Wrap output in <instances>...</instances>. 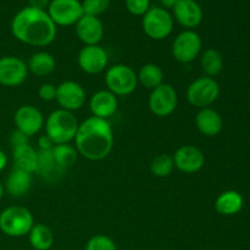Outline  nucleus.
I'll list each match as a JSON object with an SVG mask.
<instances>
[{"label":"nucleus","instance_id":"obj_7","mask_svg":"<svg viewBox=\"0 0 250 250\" xmlns=\"http://www.w3.org/2000/svg\"><path fill=\"white\" fill-rule=\"evenodd\" d=\"M220 95V85L215 78L199 77L193 81L187 88L186 98L192 106L197 109L210 107Z\"/></svg>","mask_w":250,"mask_h":250},{"label":"nucleus","instance_id":"obj_4","mask_svg":"<svg viewBox=\"0 0 250 250\" xmlns=\"http://www.w3.org/2000/svg\"><path fill=\"white\" fill-rule=\"evenodd\" d=\"M33 225V215L24 207L12 205L0 212V231L11 238L28 236Z\"/></svg>","mask_w":250,"mask_h":250},{"label":"nucleus","instance_id":"obj_38","mask_svg":"<svg viewBox=\"0 0 250 250\" xmlns=\"http://www.w3.org/2000/svg\"><path fill=\"white\" fill-rule=\"evenodd\" d=\"M6 165H7V156L6 154L0 149V171L4 170V168L6 167Z\"/></svg>","mask_w":250,"mask_h":250},{"label":"nucleus","instance_id":"obj_33","mask_svg":"<svg viewBox=\"0 0 250 250\" xmlns=\"http://www.w3.org/2000/svg\"><path fill=\"white\" fill-rule=\"evenodd\" d=\"M38 95L43 102H53L56 99V85L53 83H43L39 87Z\"/></svg>","mask_w":250,"mask_h":250},{"label":"nucleus","instance_id":"obj_39","mask_svg":"<svg viewBox=\"0 0 250 250\" xmlns=\"http://www.w3.org/2000/svg\"><path fill=\"white\" fill-rule=\"evenodd\" d=\"M4 193H5V188H4V185H2V183L0 182V200H1V198L4 197Z\"/></svg>","mask_w":250,"mask_h":250},{"label":"nucleus","instance_id":"obj_32","mask_svg":"<svg viewBox=\"0 0 250 250\" xmlns=\"http://www.w3.org/2000/svg\"><path fill=\"white\" fill-rule=\"evenodd\" d=\"M127 11L133 16L143 17L150 9V0H125Z\"/></svg>","mask_w":250,"mask_h":250},{"label":"nucleus","instance_id":"obj_35","mask_svg":"<svg viewBox=\"0 0 250 250\" xmlns=\"http://www.w3.org/2000/svg\"><path fill=\"white\" fill-rule=\"evenodd\" d=\"M54 146H55V144L53 143V141H51L50 138H49L48 136H46V134H44V136H42V137H39V139H38V150H53V148H54Z\"/></svg>","mask_w":250,"mask_h":250},{"label":"nucleus","instance_id":"obj_12","mask_svg":"<svg viewBox=\"0 0 250 250\" xmlns=\"http://www.w3.org/2000/svg\"><path fill=\"white\" fill-rule=\"evenodd\" d=\"M28 67L22 59L7 55L0 58V84L4 87H19L28 77Z\"/></svg>","mask_w":250,"mask_h":250},{"label":"nucleus","instance_id":"obj_18","mask_svg":"<svg viewBox=\"0 0 250 250\" xmlns=\"http://www.w3.org/2000/svg\"><path fill=\"white\" fill-rule=\"evenodd\" d=\"M89 109L92 112V116L98 117V119L109 120L110 117L116 114L117 109H119V99L110 90H98L90 97Z\"/></svg>","mask_w":250,"mask_h":250},{"label":"nucleus","instance_id":"obj_23","mask_svg":"<svg viewBox=\"0 0 250 250\" xmlns=\"http://www.w3.org/2000/svg\"><path fill=\"white\" fill-rule=\"evenodd\" d=\"M29 72L38 77H46L51 75L56 68V60L50 53L46 51H37L29 58L27 62Z\"/></svg>","mask_w":250,"mask_h":250},{"label":"nucleus","instance_id":"obj_15","mask_svg":"<svg viewBox=\"0 0 250 250\" xmlns=\"http://www.w3.org/2000/svg\"><path fill=\"white\" fill-rule=\"evenodd\" d=\"M14 124L17 131L22 132L27 137H32L43 128L45 120L38 107L27 104L21 105L15 111Z\"/></svg>","mask_w":250,"mask_h":250},{"label":"nucleus","instance_id":"obj_6","mask_svg":"<svg viewBox=\"0 0 250 250\" xmlns=\"http://www.w3.org/2000/svg\"><path fill=\"white\" fill-rule=\"evenodd\" d=\"M172 14L161 6H154L142 17V27L149 38L154 41H163L166 39L173 31Z\"/></svg>","mask_w":250,"mask_h":250},{"label":"nucleus","instance_id":"obj_30","mask_svg":"<svg viewBox=\"0 0 250 250\" xmlns=\"http://www.w3.org/2000/svg\"><path fill=\"white\" fill-rule=\"evenodd\" d=\"M85 250H117V246L112 238L105 234H95L85 243Z\"/></svg>","mask_w":250,"mask_h":250},{"label":"nucleus","instance_id":"obj_34","mask_svg":"<svg viewBox=\"0 0 250 250\" xmlns=\"http://www.w3.org/2000/svg\"><path fill=\"white\" fill-rule=\"evenodd\" d=\"M28 138L29 137H27L26 134H23L22 132L15 129V131L11 133V137H10V143H11L12 148H15V146L28 144Z\"/></svg>","mask_w":250,"mask_h":250},{"label":"nucleus","instance_id":"obj_29","mask_svg":"<svg viewBox=\"0 0 250 250\" xmlns=\"http://www.w3.org/2000/svg\"><path fill=\"white\" fill-rule=\"evenodd\" d=\"M175 170L172 156L168 154H160L155 156L150 163V172L158 178H166Z\"/></svg>","mask_w":250,"mask_h":250},{"label":"nucleus","instance_id":"obj_27","mask_svg":"<svg viewBox=\"0 0 250 250\" xmlns=\"http://www.w3.org/2000/svg\"><path fill=\"white\" fill-rule=\"evenodd\" d=\"M137 77H138V83H141L143 87L153 90L154 88L159 87L164 83V71L156 63L148 62L139 68Z\"/></svg>","mask_w":250,"mask_h":250},{"label":"nucleus","instance_id":"obj_28","mask_svg":"<svg viewBox=\"0 0 250 250\" xmlns=\"http://www.w3.org/2000/svg\"><path fill=\"white\" fill-rule=\"evenodd\" d=\"M51 154H53L55 163L62 171H66L71 166L75 165L78 159L77 149L71 146L70 143L56 144V146H54Z\"/></svg>","mask_w":250,"mask_h":250},{"label":"nucleus","instance_id":"obj_11","mask_svg":"<svg viewBox=\"0 0 250 250\" xmlns=\"http://www.w3.org/2000/svg\"><path fill=\"white\" fill-rule=\"evenodd\" d=\"M55 100L60 105V109L73 112L84 106L87 102V93L76 81H63L56 85Z\"/></svg>","mask_w":250,"mask_h":250},{"label":"nucleus","instance_id":"obj_37","mask_svg":"<svg viewBox=\"0 0 250 250\" xmlns=\"http://www.w3.org/2000/svg\"><path fill=\"white\" fill-rule=\"evenodd\" d=\"M159 1H160L161 7L168 10V9H173V7H175V5L177 4L180 0H159Z\"/></svg>","mask_w":250,"mask_h":250},{"label":"nucleus","instance_id":"obj_21","mask_svg":"<svg viewBox=\"0 0 250 250\" xmlns=\"http://www.w3.org/2000/svg\"><path fill=\"white\" fill-rule=\"evenodd\" d=\"M12 161L14 168H19L33 175L38 166V150H36L29 143L15 146L12 148Z\"/></svg>","mask_w":250,"mask_h":250},{"label":"nucleus","instance_id":"obj_20","mask_svg":"<svg viewBox=\"0 0 250 250\" xmlns=\"http://www.w3.org/2000/svg\"><path fill=\"white\" fill-rule=\"evenodd\" d=\"M32 187V175L26 171L12 168L5 181V192L12 198L24 197Z\"/></svg>","mask_w":250,"mask_h":250},{"label":"nucleus","instance_id":"obj_17","mask_svg":"<svg viewBox=\"0 0 250 250\" xmlns=\"http://www.w3.org/2000/svg\"><path fill=\"white\" fill-rule=\"evenodd\" d=\"M77 38L84 45H98L104 37V26L99 17L83 15L75 24Z\"/></svg>","mask_w":250,"mask_h":250},{"label":"nucleus","instance_id":"obj_5","mask_svg":"<svg viewBox=\"0 0 250 250\" xmlns=\"http://www.w3.org/2000/svg\"><path fill=\"white\" fill-rule=\"evenodd\" d=\"M105 85L107 90L116 97H127L137 89L138 77L137 72L128 65L116 63L105 72Z\"/></svg>","mask_w":250,"mask_h":250},{"label":"nucleus","instance_id":"obj_40","mask_svg":"<svg viewBox=\"0 0 250 250\" xmlns=\"http://www.w3.org/2000/svg\"><path fill=\"white\" fill-rule=\"evenodd\" d=\"M249 103H250V95H249Z\"/></svg>","mask_w":250,"mask_h":250},{"label":"nucleus","instance_id":"obj_22","mask_svg":"<svg viewBox=\"0 0 250 250\" xmlns=\"http://www.w3.org/2000/svg\"><path fill=\"white\" fill-rule=\"evenodd\" d=\"M243 197L237 190H225L215 200V210L224 216H233L243 209Z\"/></svg>","mask_w":250,"mask_h":250},{"label":"nucleus","instance_id":"obj_9","mask_svg":"<svg viewBox=\"0 0 250 250\" xmlns=\"http://www.w3.org/2000/svg\"><path fill=\"white\" fill-rule=\"evenodd\" d=\"M178 105V95L170 83L160 84L150 92L148 99L149 110L158 117H167L175 112Z\"/></svg>","mask_w":250,"mask_h":250},{"label":"nucleus","instance_id":"obj_14","mask_svg":"<svg viewBox=\"0 0 250 250\" xmlns=\"http://www.w3.org/2000/svg\"><path fill=\"white\" fill-rule=\"evenodd\" d=\"M77 62L81 70L88 75H98L106 70L109 63V55L103 46L84 45L80 50Z\"/></svg>","mask_w":250,"mask_h":250},{"label":"nucleus","instance_id":"obj_31","mask_svg":"<svg viewBox=\"0 0 250 250\" xmlns=\"http://www.w3.org/2000/svg\"><path fill=\"white\" fill-rule=\"evenodd\" d=\"M82 9L83 14L89 15V16L99 17L104 14L110 6V0H83Z\"/></svg>","mask_w":250,"mask_h":250},{"label":"nucleus","instance_id":"obj_1","mask_svg":"<svg viewBox=\"0 0 250 250\" xmlns=\"http://www.w3.org/2000/svg\"><path fill=\"white\" fill-rule=\"evenodd\" d=\"M11 33L21 43L43 48L55 41L58 27L45 10L26 6L12 17Z\"/></svg>","mask_w":250,"mask_h":250},{"label":"nucleus","instance_id":"obj_19","mask_svg":"<svg viewBox=\"0 0 250 250\" xmlns=\"http://www.w3.org/2000/svg\"><path fill=\"white\" fill-rule=\"evenodd\" d=\"M194 121L198 131L207 137L217 136L224 127L221 115L211 107L200 109L195 115Z\"/></svg>","mask_w":250,"mask_h":250},{"label":"nucleus","instance_id":"obj_16","mask_svg":"<svg viewBox=\"0 0 250 250\" xmlns=\"http://www.w3.org/2000/svg\"><path fill=\"white\" fill-rule=\"evenodd\" d=\"M172 11L173 20L186 29H194L202 23L204 17L202 6L197 0H180Z\"/></svg>","mask_w":250,"mask_h":250},{"label":"nucleus","instance_id":"obj_2","mask_svg":"<svg viewBox=\"0 0 250 250\" xmlns=\"http://www.w3.org/2000/svg\"><path fill=\"white\" fill-rule=\"evenodd\" d=\"M78 155L89 161L106 159L114 148V132L109 120L90 116L80 124L75 137Z\"/></svg>","mask_w":250,"mask_h":250},{"label":"nucleus","instance_id":"obj_13","mask_svg":"<svg viewBox=\"0 0 250 250\" xmlns=\"http://www.w3.org/2000/svg\"><path fill=\"white\" fill-rule=\"evenodd\" d=\"M175 168L186 175L197 173L204 167L205 155L198 146L186 144L180 146L172 156Z\"/></svg>","mask_w":250,"mask_h":250},{"label":"nucleus","instance_id":"obj_24","mask_svg":"<svg viewBox=\"0 0 250 250\" xmlns=\"http://www.w3.org/2000/svg\"><path fill=\"white\" fill-rule=\"evenodd\" d=\"M65 171L61 170L53 158L51 150H38V166L36 173L48 181H55Z\"/></svg>","mask_w":250,"mask_h":250},{"label":"nucleus","instance_id":"obj_36","mask_svg":"<svg viewBox=\"0 0 250 250\" xmlns=\"http://www.w3.org/2000/svg\"><path fill=\"white\" fill-rule=\"evenodd\" d=\"M50 1L51 0H28V6L38 10H45L46 11Z\"/></svg>","mask_w":250,"mask_h":250},{"label":"nucleus","instance_id":"obj_8","mask_svg":"<svg viewBox=\"0 0 250 250\" xmlns=\"http://www.w3.org/2000/svg\"><path fill=\"white\" fill-rule=\"evenodd\" d=\"M203 50V41L194 29L181 32L172 43V56L181 63H190L199 58Z\"/></svg>","mask_w":250,"mask_h":250},{"label":"nucleus","instance_id":"obj_10","mask_svg":"<svg viewBox=\"0 0 250 250\" xmlns=\"http://www.w3.org/2000/svg\"><path fill=\"white\" fill-rule=\"evenodd\" d=\"M46 12L56 27L75 26L84 15L80 0H51Z\"/></svg>","mask_w":250,"mask_h":250},{"label":"nucleus","instance_id":"obj_25","mask_svg":"<svg viewBox=\"0 0 250 250\" xmlns=\"http://www.w3.org/2000/svg\"><path fill=\"white\" fill-rule=\"evenodd\" d=\"M28 241L34 250H49L54 244V233L46 225L34 224L28 233Z\"/></svg>","mask_w":250,"mask_h":250},{"label":"nucleus","instance_id":"obj_26","mask_svg":"<svg viewBox=\"0 0 250 250\" xmlns=\"http://www.w3.org/2000/svg\"><path fill=\"white\" fill-rule=\"evenodd\" d=\"M200 66L207 77L214 78L220 75L224 68V58L219 50L214 48L207 49L200 54Z\"/></svg>","mask_w":250,"mask_h":250},{"label":"nucleus","instance_id":"obj_3","mask_svg":"<svg viewBox=\"0 0 250 250\" xmlns=\"http://www.w3.org/2000/svg\"><path fill=\"white\" fill-rule=\"evenodd\" d=\"M78 124L77 117L73 112L63 109H58L51 112L44 124L45 134L55 144H66L73 141L77 133Z\"/></svg>","mask_w":250,"mask_h":250}]
</instances>
